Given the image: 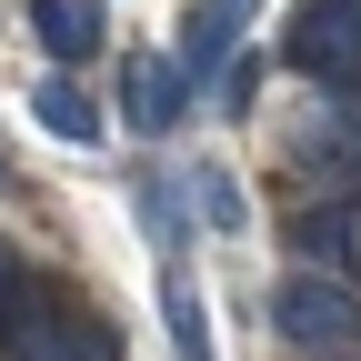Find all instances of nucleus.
<instances>
[{
	"instance_id": "9",
	"label": "nucleus",
	"mask_w": 361,
	"mask_h": 361,
	"mask_svg": "<svg viewBox=\"0 0 361 361\" xmlns=\"http://www.w3.org/2000/svg\"><path fill=\"white\" fill-rule=\"evenodd\" d=\"M161 311H171V341H180V361H211V322H201V291H191V281H161Z\"/></svg>"
},
{
	"instance_id": "7",
	"label": "nucleus",
	"mask_w": 361,
	"mask_h": 361,
	"mask_svg": "<svg viewBox=\"0 0 361 361\" xmlns=\"http://www.w3.org/2000/svg\"><path fill=\"white\" fill-rule=\"evenodd\" d=\"M351 241H361V211H351V191H341V201H311V211H291V251H311V261H341V271H351Z\"/></svg>"
},
{
	"instance_id": "5",
	"label": "nucleus",
	"mask_w": 361,
	"mask_h": 361,
	"mask_svg": "<svg viewBox=\"0 0 361 361\" xmlns=\"http://www.w3.org/2000/svg\"><path fill=\"white\" fill-rule=\"evenodd\" d=\"M30 30H40L51 61H90L101 30H111V11H101V0H30Z\"/></svg>"
},
{
	"instance_id": "8",
	"label": "nucleus",
	"mask_w": 361,
	"mask_h": 361,
	"mask_svg": "<svg viewBox=\"0 0 361 361\" xmlns=\"http://www.w3.org/2000/svg\"><path fill=\"white\" fill-rule=\"evenodd\" d=\"M30 111H40V130H51V141H80V151H90V141H101V111H90V101H80V90H71V80H51V90H40V101H30Z\"/></svg>"
},
{
	"instance_id": "2",
	"label": "nucleus",
	"mask_w": 361,
	"mask_h": 361,
	"mask_svg": "<svg viewBox=\"0 0 361 361\" xmlns=\"http://www.w3.org/2000/svg\"><path fill=\"white\" fill-rule=\"evenodd\" d=\"M281 61L351 101V90H361V0H301L291 30H281Z\"/></svg>"
},
{
	"instance_id": "4",
	"label": "nucleus",
	"mask_w": 361,
	"mask_h": 361,
	"mask_svg": "<svg viewBox=\"0 0 361 361\" xmlns=\"http://www.w3.org/2000/svg\"><path fill=\"white\" fill-rule=\"evenodd\" d=\"M121 111L141 130H171L180 111H191V80H180V61H121Z\"/></svg>"
},
{
	"instance_id": "1",
	"label": "nucleus",
	"mask_w": 361,
	"mask_h": 361,
	"mask_svg": "<svg viewBox=\"0 0 361 361\" xmlns=\"http://www.w3.org/2000/svg\"><path fill=\"white\" fill-rule=\"evenodd\" d=\"M271 331H281L291 351H361V291L341 281V271H291L281 291H271Z\"/></svg>"
},
{
	"instance_id": "10",
	"label": "nucleus",
	"mask_w": 361,
	"mask_h": 361,
	"mask_svg": "<svg viewBox=\"0 0 361 361\" xmlns=\"http://www.w3.org/2000/svg\"><path fill=\"white\" fill-rule=\"evenodd\" d=\"M20 301H30V281H20V261H11V251H0V341H11V331H20Z\"/></svg>"
},
{
	"instance_id": "6",
	"label": "nucleus",
	"mask_w": 361,
	"mask_h": 361,
	"mask_svg": "<svg viewBox=\"0 0 361 361\" xmlns=\"http://www.w3.org/2000/svg\"><path fill=\"white\" fill-rule=\"evenodd\" d=\"M241 11H251V0H201V11H191V40H180V80H211L221 61H231V40H241Z\"/></svg>"
},
{
	"instance_id": "3",
	"label": "nucleus",
	"mask_w": 361,
	"mask_h": 361,
	"mask_svg": "<svg viewBox=\"0 0 361 361\" xmlns=\"http://www.w3.org/2000/svg\"><path fill=\"white\" fill-rule=\"evenodd\" d=\"M11 361H121V331H101L71 301H30L11 331Z\"/></svg>"
}]
</instances>
